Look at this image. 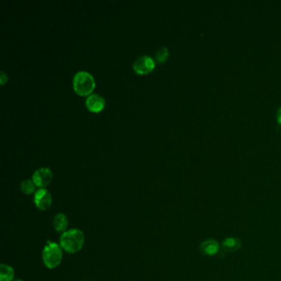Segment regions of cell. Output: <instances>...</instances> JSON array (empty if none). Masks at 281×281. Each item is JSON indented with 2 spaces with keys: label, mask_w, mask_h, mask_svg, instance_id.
<instances>
[{
  "label": "cell",
  "mask_w": 281,
  "mask_h": 281,
  "mask_svg": "<svg viewBox=\"0 0 281 281\" xmlns=\"http://www.w3.org/2000/svg\"><path fill=\"white\" fill-rule=\"evenodd\" d=\"M84 241V234L82 231L73 228L62 233L59 238V245L66 253L74 254L82 249Z\"/></svg>",
  "instance_id": "cell-1"
},
{
  "label": "cell",
  "mask_w": 281,
  "mask_h": 281,
  "mask_svg": "<svg viewBox=\"0 0 281 281\" xmlns=\"http://www.w3.org/2000/svg\"><path fill=\"white\" fill-rule=\"evenodd\" d=\"M42 258L45 266L49 269L56 268L61 263L63 249L61 246L48 241L43 249Z\"/></svg>",
  "instance_id": "cell-2"
},
{
  "label": "cell",
  "mask_w": 281,
  "mask_h": 281,
  "mask_svg": "<svg viewBox=\"0 0 281 281\" xmlns=\"http://www.w3.org/2000/svg\"><path fill=\"white\" fill-rule=\"evenodd\" d=\"M95 87L94 78L86 71L78 72L74 78V88L78 94H89Z\"/></svg>",
  "instance_id": "cell-3"
},
{
  "label": "cell",
  "mask_w": 281,
  "mask_h": 281,
  "mask_svg": "<svg viewBox=\"0 0 281 281\" xmlns=\"http://www.w3.org/2000/svg\"><path fill=\"white\" fill-rule=\"evenodd\" d=\"M34 203L40 210H48L52 204V196L48 190L40 188L36 191L34 197Z\"/></svg>",
  "instance_id": "cell-4"
},
{
  "label": "cell",
  "mask_w": 281,
  "mask_h": 281,
  "mask_svg": "<svg viewBox=\"0 0 281 281\" xmlns=\"http://www.w3.org/2000/svg\"><path fill=\"white\" fill-rule=\"evenodd\" d=\"M53 177V174L51 169L48 168H42L38 169L32 175V181L36 187L45 188L50 184Z\"/></svg>",
  "instance_id": "cell-5"
},
{
  "label": "cell",
  "mask_w": 281,
  "mask_h": 281,
  "mask_svg": "<svg viewBox=\"0 0 281 281\" xmlns=\"http://www.w3.org/2000/svg\"><path fill=\"white\" fill-rule=\"evenodd\" d=\"M199 252L205 256H214L221 250V244L214 238H208L203 241L199 247Z\"/></svg>",
  "instance_id": "cell-6"
},
{
  "label": "cell",
  "mask_w": 281,
  "mask_h": 281,
  "mask_svg": "<svg viewBox=\"0 0 281 281\" xmlns=\"http://www.w3.org/2000/svg\"><path fill=\"white\" fill-rule=\"evenodd\" d=\"M155 66V62L148 56H142L139 57L134 63V69L137 74H148V72L153 70Z\"/></svg>",
  "instance_id": "cell-7"
},
{
  "label": "cell",
  "mask_w": 281,
  "mask_h": 281,
  "mask_svg": "<svg viewBox=\"0 0 281 281\" xmlns=\"http://www.w3.org/2000/svg\"><path fill=\"white\" fill-rule=\"evenodd\" d=\"M243 246L241 239L236 237H227L221 243V250L226 253H234L238 252Z\"/></svg>",
  "instance_id": "cell-8"
},
{
  "label": "cell",
  "mask_w": 281,
  "mask_h": 281,
  "mask_svg": "<svg viewBox=\"0 0 281 281\" xmlns=\"http://www.w3.org/2000/svg\"><path fill=\"white\" fill-rule=\"evenodd\" d=\"M86 106L91 112H98L102 111L105 106V101L102 96L98 94L90 95L86 100Z\"/></svg>",
  "instance_id": "cell-9"
},
{
  "label": "cell",
  "mask_w": 281,
  "mask_h": 281,
  "mask_svg": "<svg viewBox=\"0 0 281 281\" xmlns=\"http://www.w3.org/2000/svg\"><path fill=\"white\" fill-rule=\"evenodd\" d=\"M69 225L68 218L66 215L63 213H59L56 215L54 221H53V225H54L55 229L58 233H64L66 230L67 227Z\"/></svg>",
  "instance_id": "cell-10"
},
{
  "label": "cell",
  "mask_w": 281,
  "mask_h": 281,
  "mask_svg": "<svg viewBox=\"0 0 281 281\" xmlns=\"http://www.w3.org/2000/svg\"><path fill=\"white\" fill-rule=\"evenodd\" d=\"M14 279V270L6 264L0 266V281H12Z\"/></svg>",
  "instance_id": "cell-11"
},
{
  "label": "cell",
  "mask_w": 281,
  "mask_h": 281,
  "mask_svg": "<svg viewBox=\"0 0 281 281\" xmlns=\"http://www.w3.org/2000/svg\"><path fill=\"white\" fill-rule=\"evenodd\" d=\"M21 190L23 193L27 195H31L36 190V185L32 180H24L21 183Z\"/></svg>",
  "instance_id": "cell-12"
},
{
  "label": "cell",
  "mask_w": 281,
  "mask_h": 281,
  "mask_svg": "<svg viewBox=\"0 0 281 281\" xmlns=\"http://www.w3.org/2000/svg\"><path fill=\"white\" fill-rule=\"evenodd\" d=\"M169 56V49L165 46H162L161 48H159L157 51L155 58H156L157 61L159 62V63H164V62L166 61Z\"/></svg>",
  "instance_id": "cell-13"
},
{
  "label": "cell",
  "mask_w": 281,
  "mask_h": 281,
  "mask_svg": "<svg viewBox=\"0 0 281 281\" xmlns=\"http://www.w3.org/2000/svg\"><path fill=\"white\" fill-rule=\"evenodd\" d=\"M7 81H8V75L4 72L1 71V74H0V82H1V84H4Z\"/></svg>",
  "instance_id": "cell-14"
},
{
  "label": "cell",
  "mask_w": 281,
  "mask_h": 281,
  "mask_svg": "<svg viewBox=\"0 0 281 281\" xmlns=\"http://www.w3.org/2000/svg\"><path fill=\"white\" fill-rule=\"evenodd\" d=\"M276 119H277V122H278L279 125L281 126V107L279 108L278 111H277V115H276Z\"/></svg>",
  "instance_id": "cell-15"
},
{
  "label": "cell",
  "mask_w": 281,
  "mask_h": 281,
  "mask_svg": "<svg viewBox=\"0 0 281 281\" xmlns=\"http://www.w3.org/2000/svg\"><path fill=\"white\" fill-rule=\"evenodd\" d=\"M22 281V280H16V281Z\"/></svg>",
  "instance_id": "cell-16"
}]
</instances>
